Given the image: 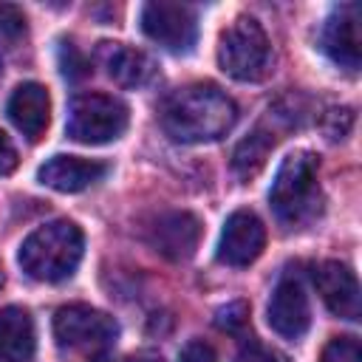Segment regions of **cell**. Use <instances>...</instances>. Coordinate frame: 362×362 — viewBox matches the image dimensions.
Instances as JSON below:
<instances>
[{
	"mask_svg": "<svg viewBox=\"0 0 362 362\" xmlns=\"http://www.w3.org/2000/svg\"><path fill=\"white\" fill-rule=\"evenodd\" d=\"M59 68H62L65 79H82L90 71L88 59L82 57V51L74 42H59Z\"/></svg>",
	"mask_w": 362,
	"mask_h": 362,
	"instance_id": "obj_20",
	"label": "cell"
},
{
	"mask_svg": "<svg viewBox=\"0 0 362 362\" xmlns=\"http://www.w3.org/2000/svg\"><path fill=\"white\" fill-rule=\"evenodd\" d=\"M359 20H362L359 3H339L328 14V20L322 25V34H320L322 51L331 57V62H337L345 71L359 68V54H362Z\"/></svg>",
	"mask_w": 362,
	"mask_h": 362,
	"instance_id": "obj_8",
	"label": "cell"
},
{
	"mask_svg": "<svg viewBox=\"0 0 362 362\" xmlns=\"http://www.w3.org/2000/svg\"><path fill=\"white\" fill-rule=\"evenodd\" d=\"M20 158H17V147L11 144V139L0 130V175H11L17 170Z\"/></svg>",
	"mask_w": 362,
	"mask_h": 362,
	"instance_id": "obj_25",
	"label": "cell"
},
{
	"mask_svg": "<svg viewBox=\"0 0 362 362\" xmlns=\"http://www.w3.org/2000/svg\"><path fill=\"white\" fill-rule=\"evenodd\" d=\"M235 362H291L286 354L263 345V342H249L243 345V351L235 356Z\"/></svg>",
	"mask_w": 362,
	"mask_h": 362,
	"instance_id": "obj_23",
	"label": "cell"
},
{
	"mask_svg": "<svg viewBox=\"0 0 362 362\" xmlns=\"http://www.w3.org/2000/svg\"><path fill=\"white\" fill-rule=\"evenodd\" d=\"M124 362H161V356H156V354L144 351V354H133V356H127Z\"/></svg>",
	"mask_w": 362,
	"mask_h": 362,
	"instance_id": "obj_26",
	"label": "cell"
},
{
	"mask_svg": "<svg viewBox=\"0 0 362 362\" xmlns=\"http://www.w3.org/2000/svg\"><path fill=\"white\" fill-rule=\"evenodd\" d=\"M320 362H362V348L354 337H334L322 348Z\"/></svg>",
	"mask_w": 362,
	"mask_h": 362,
	"instance_id": "obj_19",
	"label": "cell"
},
{
	"mask_svg": "<svg viewBox=\"0 0 362 362\" xmlns=\"http://www.w3.org/2000/svg\"><path fill=\"white\" fill-rule=\"evenodd\" d=\"M161 127L173 141L204 144L226 136L238 122V105L212 82H195L173 90L161 110Z\"/></svg>",
	"mask_w": 362,
	"mask_h": 362,
	"instance_id": "obj_1",
	"label": "cell"
},
{
	"mask_svg": "<svg viewBox=\"0 0 362 362\" xmlns=\"http://www.w3.org/2000/svg\"><path fill=\"white\" fill-rule=\"evenodd\" d=\"M266 249V226L252 209H235L221 232L218 260L226 266H249Z\"/></svg>",
	"mask_w": 362,
	"mask_h": 362,
	"instance_id": "obj_9",
	"label": "cell"
},
{
	"mask_svg": "<svg viewBox=\"0 0 362 362\" xmlns=\"http://www.w3.org/2000/svg\"><path fill=\"white\" fill-rule=\"evenodd\" d=\"M116 337H119L116 320L85 303L62 305L54 314V339L65 354L93 359V356L107 354Z\"/></svg>",
	"mask_w": 362,
	"mask_h": 362,
	"instance_id": "obj_5",
	"label": "cell"
},
{
	"mask_svg": "<svg viewBox=\"0 0 362 362\" xmlns=\"http://www.w3.org/2000/svg\"><path fill=\"white\" fill-rule=\"evenodd\" d=\"M266 320L272 325L274 334H280L283 339H300L308 325H311V305H308V294L303 291L300 280L294 277H283L269 300L266 308Z\"/></svg>",
	"mask_w": 362,
	"mask_h": 362,
	"instance_id": "obj_10",
	"label": "cell"
},
{
	"mask_svg": "<svg viewBox=\"0 0 362 362\" xmlns=\"http://www.w3.org/2000/svg\"><path fill=\"white\" fill-rule=\"evenodd\" d=\"M107 173V164L93 161V158H79V156H51L40 170L37 178L40 184L57 189V192H82L90 184L102 181Z\"/></svg>",
	"mask_w": 362,
	"mask_h": 362,
	"instance_id": "obj_14",
	"label": "cell"
},
{
	"mask_svg": "<svg viewBox=\"0 0 362 362\" xmlns=\"http://www.w3.org/2000/svg\"><path fill=\"white\" fill-rule=\"evenodd\" d=\"M25 34V14L14 3H0V40H17Z\"/></svg>",
	"mask_w": 362,
	"mask_h": 362,
	"instance_id": "obj_22",
	"label": "cell"
},
{
	"mask_svg": "<svg viewBox=\"0 0 362 362\" xmlns=\"http://www.w3.org/2000/svg\"><path fill=\"white\" fill-rule=\"evenodd\" d=\"M218 65L238 82H260L272 71V40L255 17L232 20L218 40Z\"/></svg>",
	"mask_w": 362,
	"mask_h": 362,
	"instance_id": "obj_4",
	"label": "cell"
},
{
	"mask_svg": "<svg viewBox=\"0 0 362 362\" xmlns=\"http://www.w3.org/2000/svg\"><path fill=\"white\" fill-rule=\"evenodd\" d=\"M274 144H277L274 133H272L269 127L257 124L249 136H243V139L238 141V147H235V153H232V170H235V175H238L240 181L255 178V175L266 167V158H269V153L274 150Z\"/></svg>",
	"mask_w": 362,
	"mask_h": 362,
	"instance_id": "obj_17",
	"label": "cell"
},
{
	"mask_svg": "<svg viewBox=\"0 0 362 362\" xmlns=\"http://www.w3.org/2000/svg\"><path fill=\"white\" fill-rule=\"evenodd\" d=\"M0 79H3V59H0Z\"/></svg>",
	"mask_w": 362,
	"mask_h": 362,
	"instance_id": "obj_28",
	"label": "cell"
},
{
	"mask_svg": "<svg viewBox=\"0 0 362 362\" xmlns=\"http://www.w3.org/2000/svg\"><path fill=\"white\" fill-rule=\"evenodd\" d=\"M215 325L232 337L243 334V328L249 325V303L243 300H235V303H226L223 308H218L215 314Z\"/></svg>",
	"mask_w": 362,
	"mask_h": 362,
	"instance_id": "obj_18",
	"label": "cell"
},
{
	"mask_svg": "<svg viewBox=\"0 0 362 362\" xmlns=\"http://www.w3.org/2000/svg\"><path fill=\"white\" fill-rule=\"evenodd\" d=\"M201 240V221L192 212H164L150 226V246L167 260H189Z\"/></svg>",
	"mask_w": 362,
	"mask_h": 362,
	"instance_id": "obj_12",
	"label": "cell"
},
{
	"mask_svg": "<svg viewBox=\"0 0 362 362\" xmlns=\"http://www.w3.org/2000/svg\"><path fill=\"white\" fill-rule=\"evenodd\" d=\"M127 105L110 93H79L68 107L65 133L79 144H107L127 130Z\"/></svg>",
	"mask_w": 362,
	"mask_h": 362,
	"instance_id": "obj_6",
	"label": "cell"
},
{
	"mask_svg": "<svg viewBox=\"0 0 362 362\" xmlns=\"http://www.w3.org/2000/svg\"><path fill=\"white\" fill-rule=\"evenodd\" d=\"M37 351L34 320L23 305L0 308V359L3 362H31Z\"/></svg>",
	"mask_w": 362,
	"mask_h": 362,
	"instance_id": "obj_16",
	"label": "cell"
},
{
	"mask_svg": "<svg viewBox=\"0 0 362 362\" xmlns=\"http://www.w3.org/2000/svg\"><path fill=\"white\" fill-rule=\"evenodd\" d=\"M141 31L173 54L192 51L198 40V14L187 3H170V0H153L141 6Z\"/></svg>",
	"mask_w": 362,
	"mask_h": 362,
	"instance_id": "obj_7",
	"label": "cell"
},
{
	"mask_svg": "<svg viewBox=\"0 0 362 362\" xmlns=\"http://www.w3.org/2000/svg\"><path fill=\"white\" fill-rule=\"evenodd\" d=\"M82 249H85V235L82 229L68 221H48L42 226H37L20 246V266L31 280L40 283H59L68 280L79 260H82Z\"/></svg>",
	"mask_w": 362,
	"mask_h": 362,
	"instance_id": "obj_3",
	"label": "cell"
},
{
	"mask_svg": "<svg viewBox=\"0 0 362 362\" xmlns=\"http://www.w3.org/2000/svg\"><path fill=\"white\" fill-rule=\"evenodd\" d=\"M8 119L14 127L28 139H42L48 122H51V96L40 82H23L14 88L8 99Z\"/></svg>",
	"mask_w": 362,
	"mask_h": 362,
	"instance_id": "obj_15",
	"label": "cell"
},
{
	"mask_svg": "<svg viewBox=\"0 0 362 362\" xmlns=\"http://www.w3.org/2000/svg\"><path fill=\"white\" fill-rule=\"evenodd\" d=\"M93 57L105 68V74L122 88H144L156 76V62L144 51H139L133 45H124V42L105 40V42L96 45Z\"/></svg>",
	"mask_w": 362,
	"mask_h": 362,
	"instance_id": "obj_13",
	"label": "cell"
},
{
	"mask_svg": "<svg viewBox=\"0 0 362 362\" xmlns=\"http://www.w3.org/2000/svg\"><path fill=\"white\" fill-rule=\"evenodd\" d=\"M314 286L322 297V303L328 305L331 314L342 317V320H359L362 303H359V283L356 274L339 263V260H322L314 269Z\"/></svg>",
	"mask_w": 362,
	"mask_h": 362,
	"instance_id": "obj_11",
	"label": "cell"
},
{
	"mask_svg": "<svg viewBox=\"0 0 362 362\" xmlns=\"http://www.w3.org/2000/svg\"><path fill=\"white\" fill-rule=\"evenodd\" d=\"M178 362H218V356H215V348H212L209 342H204V339H189V342L181 348Z\"/></svg>",
	"mask_w": 362,
	"mask_h": 362,
	"instance_id": "obj_24",
	"label": "cell"
},
{
	"mask_svg": "<svg viewBox=\"0 0 362 362\" xmlns=\"http://www.w3.org/2000/svg\"><path fill=\"white\" fill-rule=\"evenodd\" d=\"M0 286H3V266H0Z\"/></svg>",
	"mask_w": 362,
	"mask_h": 362,
	"instance_id": "obj_27",
	"label": "cell"
},
{
	"mask_svg": "<svg viewBox=\"0 0 362 362\" xmlns=\"http://www.w3.org/2000/svg\"><path fill=\"white\" fill-rule=\"evenodd\" d=\"M354 127V110L351 107H331L322 116V130L331 141H342Z\"/></svg>",
	"mask_w": 362,
	"mask_h": 362,
	"instance_id": "obj_21",
	"label": "cell"
},
{
	"mask_svg": "<svg viewBox=\"0 0 362 362\" xmlns=\"http://www.w3.org/2000/svg\"><path fill=\"white\" fill-rule=\"evenodd\" d=\"M269 206L286 229L311 223L322 209L320 156L311 150H294L277 167L269 189Z\"/></svg>",
	"mask_w": 362,
	"mask_h": 362,
	"instance_id": "obj_2",
	"label": "cell"
}]
</instances>
